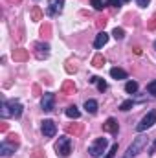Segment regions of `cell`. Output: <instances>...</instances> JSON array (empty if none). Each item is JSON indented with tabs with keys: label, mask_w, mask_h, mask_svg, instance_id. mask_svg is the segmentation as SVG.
<instances>
[{
	"label": "cell",
	"mask_w": 156,
	"mask_h": 158,
	"mask_svg": "<svg viewBox=\"0 0 156 158\" xmlns=\"http://www.w3.org/2000/svg\"><path fill=\"white\" fill-rule=\"evenodd\" d=\"M110 76L114 79H127V72L116 66V68H110Z\"/></svg>",
	"instance_id": "15"
},
{
	"label": "cell",
	"mask_w": 156,
	"mask_h": 158,
	"mask_svg": "<svg viewBox=\"0 0 156 158\" xmlns=\"http://www.w3.org/2000/svg\"><path fill=\"white\" fill-rule=\"evenodd\" d=\"M46 4H48L46 6V15L48 17H57L64 9V0H48Z\"/></svg>",
	"instance_id": "5"
},
{
	"label": "cell",
	"mask_w": 156,
	"mask_h": 158,
	"mask_svg": "<svg viewBox=\"0 0 156 158\" xmlns=\"http://www.w3.org/2000/svg\"><path fill=\"white\" fill-rule=\"evenodd\" d=\"M66 116H68V118L77 119L79 116H81V112H79V109L76 107V105H72V107H68V109H66Z\"/></svg>",
	"instance_id": "19"
},
{
	"label": "cell",
	"mask_w": 156,
	"mask_h": 158,
	"mask_svg": "<svg viewBox=\"0 0 156 158\" xmlns=\"http://www.w3.org/2000/svg\"><path fill=\"white\" fill-rule=\"evenodd\" d=\"M103 131L110 132L112 136H117V132H119V125H117V121L114 118H109L105 123H103Z\"/></svg>",
	"instance_id": "10"
},
{
	"label": "cell",
	"mask_w": 156,
	"mask_h": 158,
	"mask_svg": "<svg viewBox=\"0 0 156 158\" xmlns=\"http://www.w3.org/2000/svg\"><path fill=\"white\" fill-rule=\"evenodd\" d=\"M31 158H46V155H44V153H42L40 149H37V151H35V153L31 155Z\"/></svg>",
	"instance_id": "30"
},
{
	"label": "cell",
	"mask_w": 156,
	"mask_h": 158,
	"mask_svg": "<svg viewBox=\"0 0 156 158\" xmlns=\"http://www.w3.org/2000/svg\"><path fill=\"white\" fill-rule=\"evenodd\" d=\"M121 4H123V0H109L107 2V6H110V7H121Z\"/></svg>",
	"instance_id": "29"
},
{
	"label": "cell",
	"mask_w": 156,
	"mask_h": 158,
	"mask_svg": "<svg viewBox=\"0 0 156 158\" xmlns=\"http://www.w3.org/2000/svg\"><path fill=\"white\" fill-rule=\"evenodd\" d=\"M107 145H109L107 138H97V140H94V142L90 143V147H88L90 156L92 158H101L103 156V153L107 151Z\"/></svg>",
	"instance_id": "1"
},
{
	"label": "cell",
	"mask_w": 156,
	"mask_h": 158,
	"mask_svg": "<svg viewBox=\"0 0 156 158\" xmlns=\"http://www.w3.org/2000/svg\"><path fill=\"white\" fill-rule=\"evenodd\" d=\"M90 83H96V85H97V90H99V92H105V90H107V83H105V81H103L101 77H97V76L90 77Z\"/></svg>",
	"instance_id": "14"
},
{
	"label": "cell",
	"mask_w": 156,
	"mask_h": 158,
	"mask_svg": "<svg viewBox=\"0 0 156 158\" xmlns=\"http://www.w3.org/2000/svg\"><path fill=\"white\" fill-rule=\"evenodd\" d=\"M116 153H117V143H112V147L109 149V153H107L103 158H114V155H116Z\"/></svg>",
	"instance_id": "27"
},
{
	"label": "cell",
	"mask_w": 156,
	"mask_h": 158,
	"mask_svg": "<svg viewBox=\"0 0 156 158\" xmlns=\"http://www.w3.org/2000/svg\"><path fill=\"white\" fill-rule=\"evenodd\" d=\"M40 107H42L44 112H51V110L55 109V94L46 92V94L42 96V99H40Z\"/></svg>",
	"instance_id": "6"
},
{
	"label": "cell",
	"mask_w": 156,
	"mask_h": 158,
	"mask_svg": "<svg viewBox=\"0 0 156 158\" xmlns=\"http://www.w3.org/2000/svg\"><path fill=\"white\" fill-rule=\"evenodd\" d=\"M125 92H127V94H136V92H138V83H136V81H129V83L125 85Z\"/></svg>",
	"instance_id": "20"
},
{
	"label": "cell",
	"mask_w": 156,
	"mask_h": 158,
	"mask_svg": "<svg viewBox=\"0 0 156 158\" xmlns=\"http://www.w3.org/2000/svg\"><path fill=\"white\" fill-rule=\"evenodd\" d=\"M0 116H2V118H9V116H11V112H9V107H7V101H6V99L0 103Z\"/></svg>",
	"instance_id": "21"
},
{
	"label": "cell",
	"mask_w": 156,
	"mask_h": 158,
	"mask_svg": "<svg viewBox=\"0 0 156 158\" xmlns=\"http://www.w3.org/2000/svg\"><path fill=\"white\" fill-rule=\"evenodd\" d=\"M35 57L40 61L50 57V44L48 42H37L35 44Z\"/></svg>",
	"instance_id": "8"
},
{
	"label": "cell",
	"mask_w": 156,
	"mask_h": 158,
	"mask_svg": "<svg viewBox=\"0 0 156 158\" xmlns=\"http://www.w3.org/2000/svg\"><path fill=\"white\" fill-rule=\"evenodd\" d=\"M154 123H156V110H149V112L142 118V121L136 125V131H138V132H145V131L151 129Z\"/></svg>",
	"instance_id": "4"
},
{
	"label": "cell",
	"mask_w": 156,
	"mask_h": 158,
	"mask_svg": "<svg viewBox=\"0 0 156 158\" xmlns=\"http://www.w3.org/2000/svg\"><path fill=\"white\" fill-rule=\"evenodd\" d=\"M17 2H18V0H17Z\"/></svg>",
	"instance_id": "39"
},
{
	"label": "cell",
	"mask_w": 156,
	"mask_h": 158,
	"mask_svg": "<svg viewBox=\"0 0 156 158\" xmlns=\"http://www.w3.org/2000/svg\"><path fill=\"white\" fill-rule=\"evenodd\" d=\"M74 92H76V85H74L72 81H66V83L63 85V94L70 96V94H74Z\"/></svg>",
	"instance_id": "18"
},
{
	"label": "cell",
	"mask_w": 156,
	"mask_h": 158,
	"mask_svg": "<svg viewBox=\"0 0 156 158\" xmlns=\"http://www.w3.org/2000/svg\"><path fill=\"white\" fill-rule=\"evenodd\" d=\"M123 2H129V0H123Z\"/></svg>",
	"instance_id": "38"
},
{
	"label": "cell",
	"mask_w": 156,
	"mask_h": 158,
	"mask_svg": "<svg viewBox=\"0 0 156 158\" xmlns=\"http://www.w3.org/2000/svg\"><path fill=\"white\" fill-rule=\"evenodd\" d=\"M13 59H15V61H26V59H28V52L22 50V48H20V50H15V52H13Z\"/></svg>",
	"instance_id": "16"
},
{
	"label": "cell",
	"mask_w": 156,
	"mask_h": 158,
	"mask_svg": "<svg viewBox=\"0 0 156 158\" xmlns=\"http://www.w3.org/2000/svg\"><path fill=\"white\" fill-rule=\"evenodd\" d=\"M31 20H35V22L42 20V11H40V7H37V6L31 9Z\"/></svg>",
	"instance_id": "22"
},
{
	"label": "cell",
	"mask_w": 156,
	"mask_h": 158,
	"mask_svg": "<svg viewBox=\"0 0 156 158\" xmlns=\"http://www.w3.org/2000/svg\"><path fill=\"white\" fill-rule=\"evenodd\" d=\"M151 158H156V140L153 142V147H151Z\"/></svg>",
	"instance_id": "32"
},
{
	"label": "cell",
	"mask_w": 156,
	"mask_h": 158,
	"mask_svg": "<svg viewBox=\"0 0 156 158\" xmlns=\"http://www.w3.org/2000/svg\"><path fill=\"white\" fill-rule=\"evenodd\" d=\"M107 42H109V35H107L105 31H99V33L96 35V40H94V48H96V50H101Z\"/></svg>",
	"instance_id": "12"
},
{
	"label": "cell",
	"mask_w": 156,
	"mask_h": 158,
	"mask_svg": "<svg viewBox=\"0 0 156 158\" xmlns=\"http://www.w3.org/2000/svg\"><path fill=\"white\" fill-rule=\"evenodd\" d=\"M18 147V143H9V140H2L0 143V155L2 156H9L15 153V149Z\"/></svg>",
	"instance_id": "9"
},
{
	"label": "cell",
	"mask_w": 156,
	"mask_h": 158,
	"mask_svg": "<svg viewBox=\"0 0 156 158\" xmlns=\"http://www.w3.org/2000/svg\"><path fill=\"white\" fill-rule=\"evenodd\" d=\"M105 63H107V59H105V57H103L101 53H97V55H96V57L92 59V66H96V68H101V66H103Z\"/></svg>",
	"instance_id": "17"
},
{
	"label": "cell",
	"mask_w": 156,
	"mask_h": 158,
	"mask_svg": "<svg viewBox=\"0 0 156 158\" xmlns=\"http://www.w3.org/2000/svg\"><path fill=\"white\" fill-rule=\"evenodd\" d=\"M90 4L94 6V9H97V11H101L103 7H105V4L101 2V0H90Z\"/></svg>",
	"instance_id": "28"
},
{
	"label": "cell",
	"mask_w": 156,
	"mask_h": 158,
	"mask_svg": "<svg viewBox=\"0 0 156 158\" xmlns=\"http://www.w3.org/2000/svg\"><path fill=\"white\" fill-rule=\"evenodd\" d=\"M66 131H68L70 134H79V132L83 131V127H81V125H66Z\"/></svg>",
	"instance_id": "24"
},
{
	"label": "cell",
	"mask_w": 156,
	"mask_h": 158,
	"mask_svg": "<svg viewBox=\"0 0 156 158\" xmlns=\"http://www.w3.org/2000/svg\"><path fill=\"white\" fill-rule=\"evenodd\" d=\"M40 131H42L44 138H53L55 132H57V125H55L51 119H44L42 125H40Z\"/></svg>",
	"instance_id": "7"
},
{
	"label": "cell",
	"mask_w": 156,
	"mask_h": 158,
	"mask_svg": "<svg viewBox=\"0 0 156 158\" xmlns=\"http://www.w3.org/2000/svg\"><path fill=\"white\" fill-rule=\"evenodd\" d=\"M7 107H9L11 116H15V118H20V116H22V105H20V101L9 99V101H7Z\"/></svg>",
	"instance_id": "11"
},
{
	"label": "cell",
	"mask_w": 156,
	"mask_h": 158,
	"mask_svg": "<svg viewBox=\"0 0 156 158\" xmlns=\"http://www.w3.org/2000/svg\"><path fill=\"white\" fill-rule=\"evenodd\" d=\"M44 33H50V26H48V24L42 28V35H44Z\"/></svg>",
	"instance_id": "36"
},
{
	"label": "cell",
	"mask_w": 156,
	"mask_h": 158,
	"mask_svg": "<svg viewBox=\"0 0 156 158\" xmlns=\"http://www.w3.org/2000/svg\"><path fill=\"white\" fill-rule=\"evenodd\" d=\"M132 107H134V101H132V99H127V101H123V103L119 105V110L127 112V110H130Z\"/></svg>",
	"instance_id": "23"
},
{
	"label": "cell",
	"mask_w": 156,
	"mask_h": 158,
	"mask_svg": "<svg viewBox=\"0 0 156 158\" xmlns=\"http://www.w3.org/2000/svg\"><path fill=\"white\" fill-rule=\"evenodd\" d=\"M55 151H57V155H61V156H68V155L72 153V140H70L68 136H61V138L57 140V143H55Z\"/></svg>",
	"instance_id": "3"
},
{
	"label": "cell",
	"mask_w": 156,
	"mask_h": 158,
	"mask_svg": "<svg viewBox=\"0 0 156 158\" xmlns=\"http://www.w3.org/2000/svg\"><path fill=\"white\" fill-rule=\"evenodd\" d=\"M149 2H151V0H138V6H140V7H147Z\"/></svg>",
	"instance_id": "31"
},
{
	"label": "cell",
	"mask_w": 156,
	"mask_h": 158,
	"mask_svg": "<svg viewBox=\"0 0 156 158\" xmlns=\"http://www.w3.org/2000/svg\"><path fill=\"white\" fill-rule=\"evenodd\" d=\"M76 70H77V68H76V66H72V64L68 63V66H66V72H68V74H72V72H76Z\"/></svg>",
	"instance_id": "34"
},
{
	"label": "cell",
	"mask_w": 156,
	"mask_h": 158,
	"mask_svg": "<svg viewBox=\"0 0 156 158\" xmlns=\"http://www.w3.org/2000/svg\"><path fill=\"white\" fill-rule=\"evenodd\" d=\"M147 92H149L151 96H154V98H156V79H154V81H151V83L147 85Z\"/></svg>",
	"instance_id": "26"
},
{
	"label": "cell",
	"mask_w": 156,
	"mask_h": 158,
	"mask_svg": "<svg viewBox=\"0 0 156 158\" xmlns=\"http://www.w3.org/2000/svg\"><path fill=\"white\" fill-rule=\"evenodd\" d=\"M84 109H86L88 114H96L97 109H99V105H97L96 99H86V101H84Z\"/></svg>",
	"instance_id": "13"
},
{
	"label": "cell",
	"mask_w": 156,
	"mask_h": 158,
	"mask_svg": "<svg viewBox=\"0 0 156 158\" xmlns=\"http://www.w3.org/2000/svg\"><path fill=\"white\" fill-rule=\"evenodd\" d=\"M156 28V15L151 19V22H149V30H154Z\"/></svg>",
	"instance_id": "33"
},
{
	"label": "cell",
	"mask_w": 156,
	"mask_h": 158,
	"mask_svg": "<svg viewBox=\"0 0 156 158\" xmlns=\"http://www.w3.org/2000/svg\"><path fill=\"white\" fill-rule=\"evenodd\" d=\"M112 35L116 37L117 40H121L125 37V31H123V28H114V31H112Z\"/></svg>",
	"instance_id": "25"
},
{
	"label": "cell",
	"mask_w": 156,
	"mask_h": 158,
	"mask_svg": "<svg viewBox=\"0 0 156 158\" xmlns=\"http://www.w3.org/2000/svg\"><path fill=\"white\" fill-rule=\"evenodd\" d=\"M154 48H156V40H154Z\"/></svg>",
	"instance_id": "37"
},
{
	"label": "cell",
	"mask_w": 156,
	"mask_h": 158,
	"mask_svg": "<svg viewBox=\"0 0 156 158\" xmlns=\"http://www.w3.org/2000/svg\"><path fill=\"white\" fill-rule=\"evenodd\" d=\"M105 24H107V20H105V19H101V20H97V28H103Z\"/></svg>",
	"instance_id": "35"
},
{
	"label": "cell",
	"mask_w": 156,
	"mask_h": 158,
	"mask_svg": "<svg viewBox=\"0 0 156 158\" xmlns=\"http://www.w3.org/2000/svg\"><path fill=\"white\" fill-rule=\"evenodd\" d=\"M147 145V136L145 134H140V136H136L134 138V142L129 145V149H127V158H130V156H136L143 147Z\"/></svg>",
	"instance_id": "2"
}]
</instances>
